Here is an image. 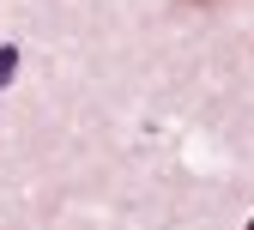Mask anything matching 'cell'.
I'll use <instances>...</instances> for the list:
<instances>
[{
  "label": "cell",
  "instance_id": "2",
  "mask_svg": "<svg viewBox=\"0 0 254 230\" xmlns=\"http://www.w3.org/2000/svg\"><path fill=\"white\" fill-rule=\"evenodd\" d=\"M182 6H194V12H218L224 0H182Z\"/></svg>",
  "mask_w": 254,
  "mask_h": 230
},
{
  "label": "cell",
  "instance_id": "1",
  "mask_svg": "<svg viewBox=\"0 0 254 230\" xmlns=\"http://www.w3.org/2000/svg\"><path fill=\"white\" fill-rule=\"evenodd\" d=\"M12 67H18V49H0V85L12 79Z\"/></svg>",
  "mask_w": 254,
  "mask_h": 230
}]
</instances>
